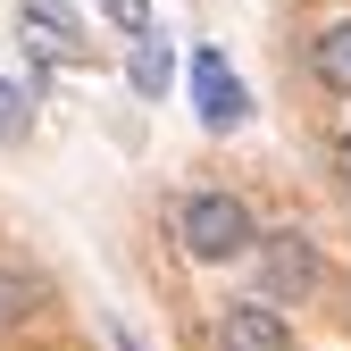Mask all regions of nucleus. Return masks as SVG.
Segmentation results:
<instances>
[{
    "label": "nucleus",
    "mask_w": 351,
    "mask_h": 351,
    "mask_svg": "<svg viewBox=\"0 0 351 351\" xmlns=\"http://www.w3.org/2000/svg\"><path fill=\"white\" fill-rule=\"evenodd\" d=\"M25 125H34V93L25 84H0V143H25Z\"/></svg>",
    "instance_id": "obj_8"
},
{
    "label": "nucleus",
    "mask_w": 351,
    "mask_h": 351,
    "mask_svg": "<svg viewBox=\"0 0 351 351\" xmlns=\"http://www.w3.org/2000/svg\"><path fill=\"white\" fill-rule=\"evenodd\" d=\"M217 351H293V326H285V310L276 301H226V310H217Z\"/></svg>",
    "instance_id": "obj_4"
},
{
    "label": "nucleus",
    "mask_w": 351,
    "mask_h": 351,
    "mask_svg": "<svg viewBox=\"0 0 351 351\" xmlns=\"http://www.w3.org/2000/svg\"><path fill=\"white\" fill-rule=\"evenodd\" d=\"M17 34H25L34 59H84V25L59 9V0H25V9H17Z\"/></svg>",
    "instance_id": "obj_5"
},
{
    "label": "nucleus",
    "mask_w": 351,
    "mask_h": 351,
    "mask_svg": "<svg viewBox=\"0 0 351 351\" xmlns=\"http://www.w3.org/2000/svg\"><path fill=\"white\" fill-rule=\"evenodd\" d=\"M167 67H176V59H167V42H159V34H143V42H134V93H143V101H159V93H167Z\"/></svg>",
    "instance_id": "obj_7"
},
{
    "label": "nucleus",
    "mask_w": 351,
    "mask_h": 351,
    "mask_svg": "<svg viewBox=\"0 0 351 351\" xmlns=\"http://www.w3.org/2000/svg\"><path fill=\"white\" fill-rule=\"evenodd\" d=\"M310 75L326 84L335 101H351V17H335V25H318V42H310Z\"/></svg>",
    "instance_id": "obj_6"
},
{
    "label": "nucleus",
    "mask_w": 351,
    "mask_h": 351,
    "mask_svg": "<svg viewBox=\"0 0 351 351\" xmlns=\"http://www.w3.org/2000/svg\"><path fill=\"white\" fill-rule=\"evenodd\" d=\"M335 184H343V201H351V125L335 134Z\"/></svg>",
    "instance_id": "obj_10"
},
{
    "label": "nucleus",
    "mask_w": 351,
    "mask_h": 351,
    "mask_svg": "<svg viewBox=\"0 0 351 351\" xmlns=\"http://www.w3.org/2000/svg\"><path fill=\"white\" fill-rule=\"evenodd\" d=\"M318 285H326V268H318V243L301 226L259 234V301H310Z\"/></svg>",
    "instance_id": "obj_2"
},
{
    "label": "nucleus",
    "mask_w": 351,
    "mask_h": 351,
    "mask_svg": "<svg viewBox=\"0 0 351 351\" xmlns=\"http://www.w3.org/2000/svg\"><path fill=\"white\" fill-rule=\"evenodd\" d=\"M101 17H109L117 34H134V42H143V34H151V0H101Z\"/></svg>",
    "instance_id": "obj_9"
},
{
    "label": "nucleus",
    "mask_w": 351,
    "mask_h": 351,
    "mask_svg": "<svg viewBox=\"0 0 351 351\" xmlns=\"http://www.w3.org/2000/svg\"><path fill=\"white\" fill-rule=\"evenodd\" d=\"M176 251L193 268H226V259L259 251V217L243 193H184L176 201Z\"/></svg>",
    "instance_id": "obj_1"
},
{
    "label": "nucleus",
    "mask_w": 351,
    "mask_h": 351,
    "mask_svg": "<svg viewBox=\"0 0 351 351\" xmlns=\"http://www.w3.org/2000/svg\"><path fill=\"white\" fill-rule=\"evenodd\" d=\"M9 301H17V293H9V285H0V318H9Z\"/></svg>",
    "instance_id": "obj_11"
},
{
    "label": "nucleus",
    "mask_w": 351,
    "mask_h": 351,
    "mask_svg": "<svg viewBox=\"0 0 351 351\" xmlns=\"http://www.w3.org/2000/svg\"><path fill=\"white\" fill-rule=\"evenodd\" d=\"M193 109L209 134H234V125L251 117V93H243V75L226 67V51H193Z\"/></svg>",
    "instance_id": "obj_3"
}]
</instances>
